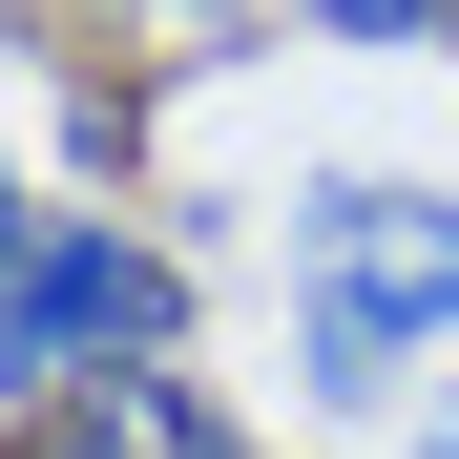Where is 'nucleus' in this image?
I'll return each mask as SVG.
<instances>
[{
    "label": "nucleus",
    "instance_id": "obj_7",
    "mask_svg": "<svg viewBox=\"0 0 459 459\" xmlns=\"http://www.w3.org/2000/svg\"><path fill=\"white\" fill-rule=\"evenodd\" d=\"M418 459H459V376H438V397H418Z\"/></svg>",
    "mask_w": 459,
    "mask_h": 459
},
{
    "label": "nucleus",
    "instance_id": "obj_5",
    "mask_svg": "<svg viewBox=\"0 0 459 459\" xmlns=\"http://www.w3.org/2000/svg\"><path fill=\"white\" fill-rule=\"evenodd\" d=\"M22 251H42V209H22V146H0V292H22Z\"/></svg>",
    "mask_w": 459,
    "mask_h": 459
},
{
    "label": "nucleus",
    "instance_id": "obj_4",
    "mask_svg": "<svg viewBox=\"0 0 459 459\" xmlns=\"http://www.w3.org/2000/svg\"><path fill=\"white\" fill-rule=\"evenodd\" d=\"M292 42H355V63H418V42H459V0H272Z\"/></svg>",
    "mask_w": 459,
    "mask_h": 459
},
{
    "label": "nucleus",
    "instance_id": "obj_2",
    "mask_svg": "<svg viewBox=\"0 0 459 459\" xmlns=\"http://www.w3.org/2000/svg\"><path fill=\"white\" fill-rule=\"evenodd\" d=\"M146 355H188V230L42 209L22 292H0V418H22V397H84V376H146Z\"/></svg>",
    "mask_w": 459,
    "mask_h": 459
},
{
    "label": "nucleus",
    "instance_id": "obj_3",
    "mask_svg": "<svg viewBox=\"0 0 459 459\" xmlns=\"http://www.w3.org/2000/svg\"><path fill=\"white\" fill-rule=\"evenodd\" d=\"M0 459H272V438L230 418L188 355H146V376H84V397H22V438H0Z\"/></svg>",
    "mask_w": 459,
    "mask_h": 459
},
{
    "label": "nucleus",
    "instance_id": "obj_1",
    "mask_svg": "<svg viewBox=\"0 0 459 459\" xmlns=\"http://www.w3.org/2000/svg\"><path fill=\"white\" fill-rule=\"evenodd\" d=\"M272 314H292V397L397 418L459 355V188L438 168H314L272 230Z\"/></svg>",
    "mask_w": 459,
    "mask_h": 459
},
{
    "label": "nucleus",
    "instance_id": "obj_6",
    "mask_svg": "<svg viewBox=\"0 0 459 459\" xmlns=\"http://www.w3.org/2000/svg\"><path fill=\"white\" fill-rule=\"evenodd\" d=\"M126 22H168V42H230V22H251V0H126Z\"/></svg>",
    "mask_w": 459,
    "mask_h": 459
}]
</instances>
